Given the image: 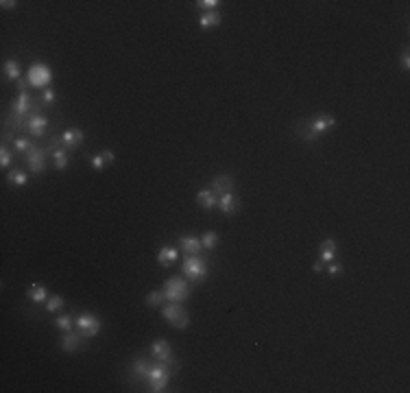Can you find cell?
Returning a JSON list of instances; mask_svg holds the SVG:
<instances>
[{"mask_svg": "<svg viewBox=\"0 0 410 393\" xmlns=\"http://www.w3.org/2000/svg\"><path fill=\"white\" fill-rule=\"evenodd\" d=\"M234 186H236V181L231 175H216L210 188L221 197V195H227V192H234Z\"/></svg>", "mask_w": 410, "mask_h": 393, "instance_id": "cell-13", "label": "cell"}, {"mask_svg": "<svg viewBox=\"0 0 410 393\" xmlns=\"http://www.w3.org/2000/svg\"><path fill=\"white\" fill-rule=\"evenodd\" d=\"M170 365L168 363H153L151 367H149V374H146V382H149V391H153V393H161V391H166V384H168V380H170Z\"/></svg>", "mask_w": 410, "mask_h": 393, "instance_id": "cell-3", "label": "cell"}, {"mask_svg": "<svg viewBox=\"0 0 410 393\" xmlns=\"http://www.w3.org/2000/svg\"><path fill=\"white\" fill-rule=\"evenodd\" d=\"M149 367H151V363L146 358H138L135 363H133V374H135V378H146V374H149Z\"/></svg>", "mask_w": 410, "mask_h": 393, "instance_id": "cell-27", "label": "cell"}, {"mask_svg": "<svg viewBox=\"0 0 410 393\" xmlns=\"http://www.w3.org/2000/svg\"><path fill=\"white\" fill-rule=\"evenodd\" d=\"M334 125H336L334 116H330V114H319L316 118H312L308 122V129L297 127V134L304 138L306 142H316L323 134H327V131L334 129Z\"/></svg>", "mask_w": 410, "mask_h": 393, "instance_id": "cell-1", "label": "cell"}, {"mask_svg": "<svg viewBox=\"0 0 410 393\" xmlns=\"http://www.w3.org/2000/svg\"><path fill=\"white\" fill-rule=\"evenodd\" d=\"M218 5H221L218 0H199L197 3V7L199 9H203V11H216V7Z\"/></svg>", "mask_w": 410, "mask_h": 393, "instance_id": "cell-33", "label": "cell"}, {"mask_svg": "<svg viewBox=\"0 0 410 393\" xmlns=\"http://www.w3.org/2000/svg\"><path fill=\"white\" fill-rule=\"evenodd\" d=\"M5 76L9 81H18L20 79V64L15 59H7L5 61Z\"/></svg>", "mask_w": 410, "mask_h": 393, "instance_id": "cell-22", "label": "cell"}, {"mask_svg": "<svg viewBox=\"0 0 410 393\" xmlns=\"http://www.w3.org/2000/svg\"><path fill=\"white\" fill-rule=\"evenodd\" d=\"M61 306H64V297H61V295H50L48 302H46V310H48V312H57Z\"/></svg>", "mask_w": 410, "mask_h": 393, "instance_id": "cell-29", "label": "cell"}, {"mask_svg": "<svg viewBox=\"0 0 410 393\" xmlns=\"http://www.w3.org/2000/svg\"><path fill=\"white\" fill-rule=\"evenodd\" d=\"M74 323H76V328H79V332L83 336H96L100 332V319L92 312H81Z\"/></svg>", "mask_w": 410, "mask_h": 393, "instance_id": "cell-8", "label": "cell"}, {"mask_svg": "<svg viewBox=\"0 0 410 393\" xmlns=\"http://www.w3.org/2000/svg\"><path fill=\"white\" fill-rule=\"evenodd\" d=\"M181 271H183L188 282H201L207 277V265H205V260L199 258V256H185Z\"/></svg>", "mask_w": 410, "mask_h": 393, "instance_id": "cell-6", "label": "cell"}, {"mask_svg": "<svg viewBox=\"0 0 410 393\" xmlns=\"http://www.w3.org/2000/svg\"><path fill=\"white\" fill-rule=\"evenodd\" d=\"M81 332H64V338H61V350L64 352H74L81 345Z\"/></svg>", "mask_w": 410, "mask_h": 393, "instance_id": "cell-19", "label": "cell"}, {"mask_svg": "<svg viewBox=\"0 0 410 393\" xmlns=\"http://www.w3.org/2000/svg\"><path fill=\"white\" fill-rule=\"evenodd\" d=\"M401 68H404V70H410V53L408 50L401 53Z\"/></svg>", "mask_w": 410, "mask_h": 393, "instance_id": "cell-36", "label": "cell"}, {"mask_svg": "<svg viewBox=\"0 0 410 393\" xmlns=\"http://www.w3.org/2000/svg\"><path fill=\"white\" fill-rule=\"evenodd\" d=\"M13 146H15V151H18V153H24V155H29L31 151L37 149L31 138H18V140H13Z\"/></svg>", "mask_w": 410, "mask_h": 393, "instance_id": "cell-23", "label": "cell"}, {"mask_svg": "<svg viewBox=\"0 0 410 393\" xmlns=\"http://www.w3.org/2000/svg\"><path fill=\"white\" fill-rule=\"evenodd\" d=\"M197 203L203 207V210H212V207L218 205V195L212 188H203L197 192Z\"/></svg>", "mask_w": 410, "mask_h": 393, "instance_id": "cell-15", "label": "cell"}, {"mask_svg": "<svg viewBox=\"0 0 410 393\" xmlns=\"http://www.w3.org/2000/svg\"><path fill=\"white\" fill-rule=\"evenodd\" d=\"M26 79H29L31 86L46 90V86H48L50 79H52V70L46 64H33L26 72Z\"/></svg>", "mask_w": 410, "mask_h": 393, "instance_id": "cell-7", "label": "cell"}, {"mask_svg": "<svg viewBox=\"0 0 410 393\" xmlns=\"http://www.w3.org/2000/svg\"><path fill=\"white\" fill-rule=\"evenodd\" d=\"M146 306L149 308H157V306H161V302H166V297H164V293L161 291H151L149 295H146Z\"/></svg>", "mask_w": 410, "mask_h": 393, "instance_id": "cell-26", "label": "cell"}, {"mask_svg": "<svg viewBox=\"0 0 410 393\" xmlns=\"http://www.w3.org/2000/svg\"><path fill=\"white\" fill-rule=\"evenodd\" d=\"M92 168H94V171H103V168L107 166V160H105V155H103V153H96V155H92Z\"/></svg>", "mask_w": 410, "mask_h": 393, "instance_id": "cell-31", "label": "cell"}, {"mask_svg": "<svg viewBox=\"0 0 410 393\" xmlns=\"http://www.w3.org/2000/svg\"><path fill=\"white\" fill-rule=\"evenodd\" d=\"M325 271H327L330 275H338L340 271H343V265H340V262H334V260H332V262H327Z\"/></svg>", "mask_w": 410, "mask_h": 393, "instance_id": "cell-35", "label": "cell"}, {"mask_svg": "<svg viewBox=\"0 0 410 393\" xmlns=\"http://www.w3.org/2000/svg\"><path fill=\"white\" fill-rule=\"evenodd\" d=\"M50 153V149L46 146V149H35V151H31L29 155H26V164H29V168H31V173H44V168H46V155Z\"/></svg>", "mask_w": 410, "mask_h": 393, "instance_id": "cell-11", "label": "cell"}, {"mask_svg": "<svg viewBox=\"0 0 410 393\" xmlns=\"http://www.w3.org/2000/svg\"><path fill=\"white\" fill-rule=\"evenodd\" d=\"M312 271L314 273H323V271H325V262H314V265H312Z\"/></svg>", "mask_w": 410, "mask_h": 393, "instance_id": "cell-37", "label": "cell"}, {"mask_svg": "<svg viewBox=\"0 0 410 393\" xmlns=\"http://www.w3.org/2000/svg\"><path fill=\"white\" fill-rule=\"evenodd\" d=\"M218 207H221L223 214H234L240 205H238L234 192H227V195H221V197H218Z\"/></svg>", "mask_w": 410, "mask_h": 393, "instance_id": "cell-18", "label": "cell"}, {"mask_svg": "<svg viewBox=\"0 0 410 393\" xmlns=\"http://www.w3.org/2000/svg\"><path fill=\"white\" fill-rule=\"evenodd\" d=\"M59 140H61V146H64L66 151H76L79 144L85 140V134L81 129H68L59 136Z\"/></svg>", "mask_w": 410, "mask_h": 393, "instance_id": "cell-12", "label": "cell"}, {"mask_svg": "<svg viewBox=\"0 0 410 393\" xmlns=\"http://www.w3.org/2000/svg\"><path fill=\"white\" fill-rule=\"evenodd\" d=\"M336 258V241L334 238H327V241L321 243V262H332Z\"/></svg>", "mask_w": 410, "mask_h": 393, "instance_id": "cell-20", "label": "cell"}, {"mask_svg": "<svg viewBox=\"0 0 410 393\" xmlns=\"http://www.w3.org/2000/svg\"><path fill=\"white\" fill-rule=\"evenodd\" d=\"M52 160H55V168H57V171H64V168H68V153H66L64 146L52 151Z\"/></svg>", "mask_w": 410, "mask_h": 393, "instance_id": "cell-25", "label": "cell"}, {"mask_svg": "<svg viewBox=\"0 0 410 393\" xmlns=\"http://www.w3.org/2000/svg\"><path fill=\"white\" fill-rule=\"evenodd\" d=\"M26 295H29V299H31L33 304H44V302H48V291H46V286H44V284H40V282L31 284L29 291H26Z\"/></svg>", "mask_w": 410, "mask_h": 393, "instance_id": "cell-16", "label": "cell"}, {"mask_svg": "<svg viewBox=\"0 0 410 393\" xmlns=\"http://www.w3.org/2000/svg\"><path fill=\"white\" fill-rule=\"evenodd\" d=\"M37 103L33 101V96L29 92H20L18 98L11 103V120H13V129H20L18 125H24V122L31 118L29 114L31 110H35Z\"/></svg>", "mask_w": 410, "mask_h": 393, "instance_id": "cell-2", "label": "cell"}, {"mask_svg": "<svg viewBox=\"0 0 410 393\" xmlns=\"http://www.w3.org/2000/svg\"><path fill=\"white\" fill-rule=\"evenodd\" d=\"M0 5H3V9H15V7H18V3H15V0H3Z\"/></svg>", "mask_w": 410, "mask_h": 393, "instance_id": "cell-39", "label": "cell"}, {"mask_svg": "<svg viewBox=\"0 0 410 393\" xmlns=\"http://www.w3.org/2000/svg\"><path fill=\"white\" fill-rule=\"evenodd\" d=\"M9 184L11 186H26V181H29V175L24 173V171H20V168H13V171L9 173Z\"/></svg>", "mask_w": 410, "mask_h": 393, "instance_id": "cell-24", "label": "cell"}, {"mask_svg": "<svg viewBox=\"0 0 410 393\" xmlns=\"http://www.w3.org/2000/svg\"><path fill=\"white\" fill-rule=\"evenodd\" d=\"M48 125H50L48 118H46L44 114H37V112H35V114H31V118H29L20 129H24L26 134L33 136V138H42L46 131H48Z\"/></svg>", "mask_w": 410, "mask_h": 393, "instance_id": "cell-9", "label": "cell"}, {"mask_svg": "<svg viewBox=\"0 0 410 393\" xmlns=\"http://www.w3.org/2000/svg\"><path fill=\"white\" fill-rule=\"evenodd\" d=\"M161 293H164L166 302H183L185 297L190 295V284L185 277L181 275H173L168 277V280L164 282V289H161Z\"/></svg>", "mask_w": 410, "mask_h": 393, "instance_id": "cell-4", "label": "cell"}, {"mask_svg": "<svg viewBox=\"0 0 410 393\" xmlns=\"http://www.w3.org/2000/svg\"><path fill=\"white\" fill-rule=\"evenodd\" d=\"M151 356L157 360V363H173V348H170V343L164 341V338H159V341H155L151 345Z\"/></svg>", "mask_w": 410, "mask_h": 393, "instance_id": "cell-10", "label": "cell"}, {"mask_svg": "<svg viewBox=\"0 0 410 393\" xmlns=\"http://www.w3.org/2000/svg\"><path fill=\"white\" fill-rule=\"evenodd\" d=\"M179 245L185 251V256H199V253L203 251V243H201V238H197V236H181Z\"/></svg>", "mask_w": 410, "mask_h": 393, "instance_id": "cell-14", "label": "cell"}, {"mask_svg": "<svg viewBox=\"0 0 410 393\" xmlns=\"http://www.w3.org/2000/svg\"><path fill=\"white\" fill-rule=\"evenodd\" d=\"M103 155H105V160H107V164H112V162L116 160V155H114L112 151H103Z\"/></svg>", "mask_w": 410, "mask_h": 393, "instance_id": "cell-40", "label": "cell"}, {"mask_svg": "<svg viewBox=\"0 0 410 393\" xmlns=\"http://www.w3.org/2000/svg\"><path fill=\"white\" fill-rule=\"evenodd\" d=\"M29 86H31L29 79H18V90H20V92H26Z\"/></svg>", "mask_w": 410, "mask_h": 393, "instance_id": "cell-38", "label": "cell"}, {"mask_svg": "<svg viewBox=\"0 0 410 393\" xmlns=\"http://www.w3.org/2000/svg\"><path fill=\"white\" fill-rule=\"evenodd\" d=\"M161 315H164L166 323H170V326L177 328V330H185V328L190 326V317H188V312L183 310V306H181L179 302H170V304H166L164 308H161Z\"/></svg>", "mask_w": 410, "mask_h": 393, "instance_id": "cell-5", "label": "cell"}, {"mask_svg": "<svg viewBox=\"0 0 410 393\" xmlns=\"http://www.w3.org/2000/svg\"><path fill=\"white\" fill-rule=\"evenodd\" d=\"M11 160H13L11 151L7 149V146H3V149H0V166H3V168H9V166H11Z\"/></svg>", "mask_w": 410, "mask_h": 393, "instance_id": "cell-32", "label": "cell"}, {"mask_svg": "<svg viewBox=\"0 0 410 393\" xmlns=\"http://www.w3.org/2000/svg\"><path fill=\"white\" fill-rule=\"evenodd\" d=\"M55 326L61 330V332H70L72 330V317L70 315H61V317L55 319Z\"/></svg>", "mask_w": 410, "mask_h": 393, "instance_id": "cell-28", "label": "cell"}, {"mask_svg": "<svg viewBox=\"0 0 410 393\" xmlns=\"http://www.w3.org/2000/svg\"><path fill=\"white\" fill-rule=\"evenodd\" d=\"M55 98H57V94H55V90H52V88H46L42 92V103L44 105H52V103H55Z\"/></svg>", "mask_w": 410, "mask_h": 393, "instance_id": "cell-34", "label": "cell"}, {"mask_svg": "<svg viewBox=\"0 0 410 393\" xmlns=\"http://www.w3.org/2000/svg\"><path fill=\"white\" fill-rule=\"evenodd\" d=\"M201 243H203V249H214L216 243H218V234L216 232H205L203 238H201Z\"/></svg>", "mask_w": 410, "mask_h": 393, "instance_id": "cell-30", "label": "cell"}, {"mask_svg": "<svg viewBox=\"0 0 410 393\" xmlns=\"http://www.w3.org/2000/svg\"><path fill=\"white\" fill-rule=\"evenodd\" d=\"M221 20H223V15H221L218 9H216V11H205V13L199 18V27L203 29V31H207V29H216V27L221 24Z\"/></svg>", "mask_w": 410, "mask_h": 393, "instance_id": "cell-17", "label": "cell"}, {"mask_svg": "<svg viewBox=\"0 0 410 393\" xmlns=\"http://www.w3.org/2000/svg\"><path fill=\"white\" fill-rule=\"evenodd\" d=\"M175 260H177V249L168 247V245H166V247H161V249H159V253H157V262H159L161 267H170Z\"/></svg>", "mask_w": 410, "mask_h": 393, "instance_id": "cell-21", "label": "cell"}]
</instances>
